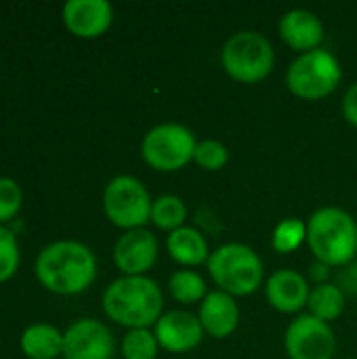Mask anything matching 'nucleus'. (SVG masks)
<instances>
[{
  "label": "nucleus",
  "mask_w": 357,
  "mask_h": 359,
  "mask_svg": "<svg viewBox=\"0 0 357 359\" xmlns=\"http://www.w3.org/2000/svg\"><path fill=\"white\" fill-rule=\"evenodd\" d=\"M185 219H187V206L179 196L166 194L154 200L151 206V223L158 229L164 231H177L181 227H185Z\"/></svg>",
  "instance_id": "obj_20"
},
{
  "label": "nucleus",
  "mask_w": 357,
  "mask_h": 359,
  "mask_svg": "<svg viewBox=\"0 0 357 359\" xmlns=\"http://www.w3.org/2000/svg\"><path fill=\"white\" fill-rule=\"evenodd\" d=\"M280 38L301 55L318 50L324 40V25L318 15L305 8L288 11L280 19Z\"/></svg>",
  "instance_id": "obj_16"
},
{
  "label": "nucleus",
  "mask_w": 357,
  "mask_h": 359,
  "mask_svg": "<svg viewBox=\"0 0 357 359\" xmlns=\"http://www.w3.org/2000/svg\"><path fill=\"white\" fill-rule=\"evenodd\" d=\"M309 313L322 322H332V320H339V316L343 313L345 309V294L339 286L335 284H318L311 294H309Z\"/></svg>",
  "instance_id": "obj_19"
},
{
  "label": "nucleus",
  "mask_w": 357,
  "mask_h": 359,
  "mask_svg": "<svg viewBox=\"0 0 357 359\" xmlns=\"http://www.w3.org/2000/svg\"><path fill=\"white\" fill-rule=\"evenodd\" d=\"M196 145L198 141L187 126L164 122L143 137L141 156L149 168L158 172H175L194 160Z\"/></svg>",
  "instance_id": "obj_7"
},
{
  "label": "nucleus",
  "mask_w": 357,
  "mask_h": 359,
  "mask_svg": "<svg viewBox=\"0 0 357 359\" xmlns=\"http://www.w3.org/2000/svg\"><path fill=\"white\" fill-rule=\"evenodd\" d=\"M229 160V151L227 147L217 141V139H204L196 145V154H194V162L208 172H217L221 170Z\"/></svg>",
  "instance_id": "obj_24"
},
{
  "label": "nucleus",
  "mask_w": 357,
  "mask_h": 359,
  "mask_svg": "<svg viewBox=\"0 0 357 359\" xmlns=\"http://www.w3.org/2000/svg\"><path fill=\"white\" fill-rule=\"evenodd\" d=\"M284 349L290 359H332L337 353V337L330 324L303 313L288 324Z\"/></svg>",
  "instance_id": "obj_9"
},
{
  "label": "nucleus",
  "mask_w": 357,
  "mask_h": 359,
  "mask_svg": "<svg viewBox=\"0 0 357 359\" xmlns=\"http://www.w3.org/2000/svg\"><path fill=\"white\" fill-rule=\"evenodd\" d=\"M19 267V246L15 233L0 225V282H6L15 276Z\"/></svg>",
  "instance_id": "obj_25"
},
{
  "label": "nucleus",
  "mask_w": 357,
  "mask_h": 359,
  "mask_svg": "<svg viewBox=\"0 0 357 359\" xmlns=\"http://www.w3.org/2000/svg\"><path fill=\"white\" fill-rule=\"evenodd\" d=\"M23 202V194L13 179H0V225L11 221Z\"/></svg>",
  "instance_id": "obj_26"
},
{
  "label": "nucleus",
  "mask_w": 357,
  "mask_h": 359,
  "mask_svg": "<svg viewBox=\"0 0 357 359\" xmlns=\"http://www.w3.org/2000/svg\"><path fill=\"white\" fill-rule=\"evenodd\" d=\"M168 290L173 294V299L177 303L183 305H194V303H202L208 294L206 290V282L198 271L191 269H179L170 276L168 280Z\"/></svg>",
  "instance_id": "obj_21"
},
{
  "label": "nucleus",
  "mask_w": 357,
  "mask_h": 359,
  "mask_svg": "<svg viewBox=\"0 0 357 359\" xmlns=\"http://www.w3.org/2000/svg\"><path fill=\"white\" fill-rule=\"evenodd\" d=\"M305 240H307V225L301 219H284L274 229L271 246L276 252L288 255V252H295Z\"/></svg>",
  "instance_id": "obj_22"
},
{
  "label": "nucleus",
  "mask_w": 357,
  "mask_h": 359,
  "mask_svg": "<svg viewBox=\"0 0 357 359\" xmlns=\"http://www.w3.org/2000/svg\"><path fill=\"white\" fill-rule=\"evenodd\" d=\"M158 341L149 328L128 330L122 339V355L124 359H156L158 358Z\"/></svg>",
  "instance_id": "obj_23"
},
{
  "label": "nucleus",
  "mask_w": 357,
  "mask_h": 359,
  "mask_svg": "<svg viewBox=\"0 0 357 359\" xmlns=\"http://www.w3.org/2000/svg\"><path fill=\"white\" fill-rule=\"evenodd\" d=\"M21 351L29 359H55L63 353V334L50 324H34L21 337Z\"/></svg>",
  "instance_id": "obj_18"
},
{
  "label": "nucleus",
  "mask_w": 357,
  "mask_h": 359,
  "mask_svg": "<svg viewBox=\"0 0 357 359\" xmlns=\"http://www.w3.org/2000/svg\"><path fill=\"white\" fill-rule=\"evenodd\" d=\"M151 198L145 185L128 175L116 177L105 185L103 210L105 217L120 229H143L151 221Z\"/></svg>",
  "instance_id": "obj_8"
},
{
  "label": "nucleus",
  "mask_w": 357,
  "mask_h": 359,
  "mask_svg": "<svg viewBox=\"0 0 357 359\" xmlns=\"http://www.w3.org/2000/svg\"><path fill=\"white\" fill-rule=\"evenodd\" d=\"M114 337L99 320H78L63 334L65 359H112Z\"/></svg>",
  "instance_id": "obj_10"
},
{
  "label": "nucleus",
  "mask_w": 357,
  "mask_h": 359,
  "mask_svg": "<svg viewBox=\"0 0 357 359\" xmlns=\"http://www.w3.org/2000/svg\"><path fill=\"white\" fill-rule=\"evenodd\" d=\"M311 288L303 273L295 269H280L265 282V297L280 313H297L309 303Z\"/></svg>",
  "instance_id": "obj_14"
},
{
  "label": "nucleus",
  "mask_w": 357,
  "mask_h": 359,
  "mask_svg": "<svg viewBox=\"0 0 357 359\" xmlns=\"http://www.w3.org/2000/svg\"><path fill=\"white\" fill-rule=\"evenodd\" d=\"M166 248H168L170 259L185 267H198L202 263H208V257H210L204 233L189 225L173 231L166 240Z\"/></svg>",
  "instance_id": "obj_17"
},
{
  "label": "nucleus",
  "mask_w": 357,
  "mask_h": 359,
  "mask_svg": "<svg viewBox=\"0 0 357 359\" xmlns=\"http://www.w3.org/2000/svg\"><path fill=\"white\" fill-rule=\"evenodd\" d=\"M343 114H345L347 122L357 128V82L343 97Z\"/></svg>",
  "instance_id": "obj_27"
},
{
  "label": "nucleus",
  "mask_w": 357,
  "mask_h": 359,
  "mask_svg": "<svg viewBox=\"0 0 357 359\" xmlns=\"http://www.w3.org/2000/svg\"><path fill=\"white\" fill-rule=\"evenodd\" d=\"M158 261V240L151 231L133 229L118 238L114 263L124 276H145Z\"/></svg>",
  "instance_id": "obj_12"
},
{
  "label": "nucleus",
  "mask_w": 357,
  "mask_h": 359,
  "mask_svg": "<svg viewBox=\"0 0 357 359\" xmlns=\"http://www.w3.org/2000/svg\"><path fill=\"white\" fill-rule=\"evenodd\" d=\"M154 334L158 345L168 351V353H187L194 351L202 339H204V328L198 320V316L189 311H168L162 313V318L154 326Z\"/></svg>",
  "instance_id": "obj_11"
},
{
  "label": "nucleus",
  "mask_w": 357,
  "mask_h": 359,
  "mask_svg": "<svg viewBox=\"0 0 357 359\" xmlns=\"http://www.w3.org/2000/svg\"><path fill=\"white\" fill-rule=\"evenodd\" d=\"M343 78L339 59L324 48L305 53L292 61L286 72L288 90L305 101H320L332 95Z\"/></svg>",
  "instance_id": "obj_6"
},
{
  "label": "nucleus",
  "mask_w": 357,
  "mask_h": 359,
  "mask_svg": "<svg viewBox=\"0 0 357 359\" xmlns=\"http://www.w3.org/2000/svg\"><path fill=\"white\" fill-rule=\"evenodd\" d=\"M198 320L204 328V334L213 339H227L238 330L240 324V307L236 299L223 290L208 292L200 303Z\"/></svg>",
  "instance_id": "obj_15"
},
{
  "label": "nucleus",
  "mask_w": 357,
  "mask_h": 359,
  "mask_svg": "<svg viewBox=\"0 0 357 359\" xmlns=\"http://www.w3.org/2000/svg\"><path fill=\"white\" fill-rule=\"evenodd\" d=\"M276 63L271 42L259 32H238L221 48V65L229 78L240 84H257L265 80Z\"/></svg>",
  "instance_id": "obj_5"
},
{
  "label": "nucleus",
  "mask_w": 357,
  "mask_h": 359,
  "mask_svg": "<svg viewBox=\"0 0 357 359\" xmlns=\"http://www.w3.org/2000/svg\"><path fill=\"white\" fill-rule=\"evenodd\" d=\"M101 305L112 322L128 330H137L156 326V322L162 318L164 297L158 282L151 278L124 276L105 288Z\"/></svg>",
  "instance_id": "obj_2"
},
{
  "label": "nucleus",
  "mask_w": 357,
  "mask_h": 359,
  "mask_svg": "<svg viewBox=\"0 0 357 359\" xmlns=\"http://www.w3.org/2000/svg\"><path fill=\"white\" fill-rule=\"evenodd\" d=\"M208 273L219 290L236 297H248L263 284V261L259 255L238 242L219 246L208 257Z\"/></svg>",
  "instance_id": "obj_4"
},
{
  "label": "nucleus",
  "mask_w": 357,
  "mask_h": 359,
  "mask_svg": "<svg viewBox=\"0 0 357 359\" xmlns=\"http://www.w3.org/2000/svg\"><path fill=\"white\" fill-rule=\"evenodd\" d=\"M114 21L112 4L105 0H69L63 6V23L78 38H99Z\"/></svg>",
  "instance_id": "obj_13"
},
{
  "label": "nucleus",
  "mask_w": 357,
  "mask_h": 359,
  "mask_svg": "<svg viewBox=\"0 0 357 359\" xmlns=\"http://www.w3.org/2000/svg\"><path fill=\"white\" fill-rule=\"evenodd\" d=\"M36 278L55 294H80L97 278V259L82 242H53L36 259Z\"/></svg>",
  "instance_id": "obj_1"
},
{
  "label": "nucleus",
  "mask_w": 357,
  "mask_h": 359,
  "mask_svg": "<svg viewBox=\"0 0 357 359\" xmlns=\"http://www.w3.org/2000/svg\"><path fill=\"white\" fill-rule=\"evenodd\" d=\"M307 244L326 267L349 265L357 255L356 219L337 206L318 208L307 221Z\"/></svg>",
  "instance_id": "obj_3"
}]
</instances>
